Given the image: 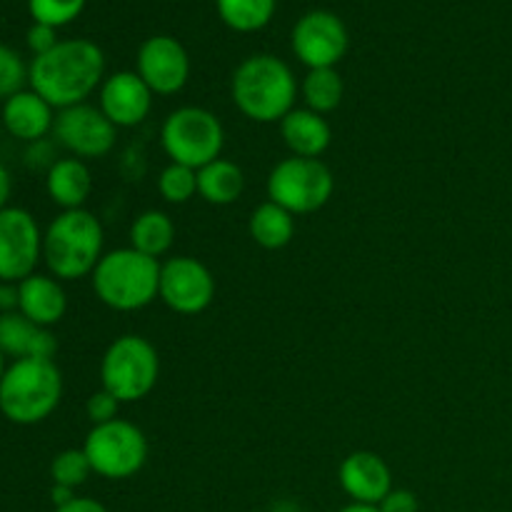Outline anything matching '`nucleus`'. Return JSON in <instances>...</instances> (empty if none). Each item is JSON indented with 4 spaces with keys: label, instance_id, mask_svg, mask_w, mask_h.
Returning a JSON list of instances; mask_svg holds the SVG:
<instances>
[{
    "label": "nucleus",
    "instance_id": "f257e3e1",
    "mask_svg": "<svg viewBox=\"0 0 512 512\" xmlns=\"http://www.w3.org/2000/svg\"><path fill=\"white\" fill-rule=\"evenodd\" d=\"M105 55L83 38L60 40L53 50L35 55L30 63V90L48 100L55 110L85 103L103 85Z\"/></svg>",
    "mask_w": 512,
    "mask_h": 512
},
{
    "label": "nucleus",
    "instance_id": "f03ea898",
    "mask_svg": "<svg viewBox=\"0 0 512 512\" xmlns=\"http://www.w3.org/2000/svg\"><path fill=\"white\" fill-rule=\"evenodd\" d=\"M230 95L253 123H280L295 108L298 80L275 55H250L233 73Z\"/></svg>",
    "mask_w": 512,
    "mask_h": 512
},
{
    "label": "nucleus",
    "instance_id": "7ed1b4c3",
    "mask_svg": "<svg viewBox=\"0 0 512 512\" xmlns=\"http://www.w3.org/2000/svg\"><path fill=\"white\" fill-rule=\"evenodd\" d=\"M160 265V260L148 258L130 245L110 250L90 275L95 298L118 313L148 308L160 293Z\"/></svg>",
    "mask_w": 512,
    "mask_h": 512
},
{
    "label": "nucleus",
    "instance_id": "20e7f679",
    "mask_svg": "<svg viewBox=\"0 0 512 512\" xmlns=\"http://www.w3.org/2000/svg\"><path fill=\"white\" fill-rule=\"evenodd\" d=\"M103 245V225L90 210H63L43 233V260L53 278L80 280L93 275Z\"/></svg>",
    "mask_w": 512,
    "mask_h": 512
},
{
    "label": "nucleus",
    "instance_id": "39448f33",
    "mask_svg": "<svg viewBox=\"0 0 512 512\" xmlns=\"http://www.w3.org/2000/svg\"><path fill=\"white\" fill-rule=\"evenodd\" d=\"M63 398V375L53 360H13L0 380V413L15 425H38Z\"/></svg>",
    "mask_w": 512,
    "mask_h": 512
},
{
    "label": "nucleus",
    "instance_id": "423d86ee",
    "mask_svg": "<svg viewBox=\"0 0 512 512\" xmlns=\"http://www.w3.org/2000/svg\"><path fill=\"white\" fill-rule=\"evenodd\" d=\"M160 378V355L143 335H120L105 348L100 360V385L120 403L148 398Z\"/></svg>",
    "mask_w": 512,
    "mask_h": 512
},
{
    "label": "nucleus",
    "instance_id": "0eeeda50",
    "mask_svg": "<svg viewBox=\"0 0 512 512\" xmlns=\"http://www.w3.org/2000/svg\"><path fill=\"white\" fill-rule=\"evenodd\" d=\"M160 145L170 163L200 170L223 158L225 128L213 110L185 105L165 118L160 128Z\"/></svg>",
    "mask_w": 512,
    "mask_h": 512
},
{
    "label": "nucleus",
    "instance_id": "6e6552de",
    "mask_svg": "<svg viewBox=\"0 0 512 512\" xmlns=\"http://www.w3.org/2000/svg\"><path fill=\"white\" fill-rule=\"evenodd\" d=\"M335 193L333 170L320 158H290L280 160L268 175V200L288 213L310 215L330 203Z\"/></svg>",
    "mask_w": 512,
    "mask_h": 512
},
{
    "label": "nucleus",
    "instance_id": "1a4fd4ad",
    "mask_svg": "<svg viewBox=\"0 0 512 512\" xmlns=\"http://www.w3.org/2000/svg\"><path fill=\"white\" fill-rule=\"evenodd\" d=\"M95 475L105 480H128L148 463L150 445L143 430L130 420H110L93 425L83 443Z\"/></svg>",
    "mask_w": 512,
    "mask_h": 512
},
{
    "label": "nucleus",
    "instance_id": "9d476101",
    "mask_svg": "<svg viewBox=\"0 0 512 512\" xmlns=\"http://www.w3.org/2000/svg\"><path fill=\"white\" fill-rule=\"evenodd\" d=\"M165 308L178 315H200L213 305L215 278L205 263L190 255H175L160 265V293Z\"/></svg>",
    "mask_w": 512,
    "mask_h": 512
},
{
    "label": "nucleus",
    "instance_id": "9b49d317",
    "mask_svg": "<svg viewBox=\"0 0 512 512\" xmlns=\"http://www.w3.org/2000/svg\"><path fill=\"white\" fill-rule=\"evenodd\" d=\"M43 258L38 220L23 208L0 210V283H20Z\"/></svg>",
    "mask_w": 512,
    "mask_h": 512
},
{
    "label": "nucleus",
    "instance_id": "f8f14e48",
    "mask_svg": "<svg viewBox=\"0 0 512 512\" xmlns=\"http://www.w3.org/2000/svg\"><path fill=\"white\" fill-rule=\"evenodd\" d=\"M53 135L73 158H103L115 148L118 128L95 105L80 103L55 113Z\"/></svg>",
    "mask_w": 512,
    "mask_h": 512
},
{
    "label": "nucleus",
    "instance_id": "ddd939ff",
    "mask_svg": "<svg viewBox=\"0 0 512 512\" xmlns=\"http://www.w3.org/2000/svg\"><path fill=\"white\" fill-rule=\"evenodd\" d=\"M293 50L300 63L310 70L335 68L348 50V30L338 15L315 10L295 25Z\"/></svg>",
    "mask_w": 512,
    "mask_h": 512
},
{
    "label": "nucleus",
    "instance_id": "4468645a",
    "mask_svg": "<svg viewBox=\"0 0 512 512\" xmlns=\"http://www.w3.org/2000/svg\"><path fill=\"white\" fill-rule=\"evenodd\" d=\"M153 95H175L190 78V60L183 45L168 35L148 38L138 50V70Z\"/></svg>",
    "mask_w": 512,
    "mask_h": 512
},
{
    "label": "nucleus",
    "instance_id": "2eb2a0df",
    "mask_svg": "<svg viewBox=\"0 0 512 512\" xmlns=\"http://www.w3.org/2000/svg\"><path fill=\"white\" fill-rule=\"evenodd\" d=\"M98 108L115 128H135L150 115L153 90L138 73L120 70V73L108 75L100 85Z\"/></svg>",
    "mask_w": 512,
    "mask_h": 512
},
{
    "label": "nucleus",
    "instance_id": "dca6fc26",
    "mask_svg": "<svg viewBox=\"0 0 512 512\" xmlns=\"http://www.w3.org/2000/svg\"><path fill=\"white\" fill-rule=\"evenodd\" d=\"M338 483L353 503L380 505L385 495L393 490V473L378 453L358 450L340 463Z\"/></svg>",
    "mask_w": 512,
    "mask_h": 512
},
{
    "label": "nucleus",
    "instance_id": "f3484780",
    "mask_svg": "<svg viewBox=\"0 0 512 512\" xmlns=\"http://www.w3.org/2000/svg\"><path fill=\"white\" fill-rule=\"evenodd\" d=\"M65 310H68V295L53 275L33 273L18 283V313H23L30 323L53 328L65 318Z\"/></svg>",
    "mask_w": 512,
    "mask_h": 512
},
{
    "label": "nucleus",
    "instance_id": "a211bd4d",
    "mask_svg": "<svg viewBox=\"0 0 512 512\" xmlns=\"http://www.w3.org/2000/svg\"><path fill=\"white\" fill-rule=\"evenodd\" d=\"M0 350L15 360H53L58 353V340L50 328H40L23 313L13 310V313H0Z\"/></svg>",
    "mask_w": 512,
    "mask_h": 512
},
{
    "label": "nucleus",
    "instance_id": "6ab92c4d",
    "mask_svg": "<svg viewBox=\"0 0 512 512\" xmlns=\"http://www.w3.org/2000/svg\"><path fill=\"white\" fill-rule=\"evenodd\" d=\"M3 125L13 138L35 143L55 125V108L35 90H20L3 103Z\"/></svg>",
    "mask_w": 512,
    "mask_h": 512
},
{
    "label": "nucleus",
    "instance_id": "aec40b11",
    "mask_svg": "<svg viewBox=\"0 0 512 512\" xmlns=\"http://www.w3.org/2000/svg\"><path fill=\"white\" fill-rule=\"evenodd\" d=\"M280 138L298 158H320L333 143V130L325 115L310 108H293L280 120Z\"/></svg>",
    "mask_w": 512,
    "mask_h": 512
},
{
    "label": "nucleus",
    "instance_id": "412c9836",
    "mask_svg": "<svg viewBox=\"0 0 512 512\" xmlns=\"http://www.w3.org/2000/svg\"><path fill=\"white\" fill-rule=\"evenodd\" d=\"M50 200L63 210H80L88 203L93 193V175L85 160L80 158H60L50 165L48 178H45Z\"/></svg>",
    "mask_w": 512,
    "mask_h": 512
},
{
    "label": "nucleus",
    "instance_id": "4be33fe9",
    "mask_svg": "<svg viewBox=\"0 0 512 512\" xmlns=\"http://www.w3.org/2000/svg\"><path fill=\"white\" fill-rule=\"evenodd\" d=\"M245 190V173L238 163L228 158H218L198 170V195L210 205L238 203Z\"/></svg>",
    "mask_w": 512,
    "mask_h": 512
},
{
    "label": "nucleus",
    "instance_id": "5701e85b",
    "mask_svg": "<svg viewBox=\"0 0 512 512\" xmlns=\"http://www.w3.org/2000/svg\"><path fill=\"white\" fill-rule=\"evenodd\" d=\"M248 233L263 250H283L295 238V215L265 200L250 213Z\"/></svg>",
    "mask_w": 512,
    "mask_h": 512
},
{
    "label": "nucleus",
    "instance_id": "b1692460",
    "mask_svg": "<svg viewBox=\"0 0 512 512\" xmlns=\"http://www.w3.org/2000/svg\"><path fill=\"white\" fill-rule=\"evenodd\" d=\"M175 243V223L165 210H143L130 225V248L148 258H163Z\"/></svg>",
    "mask_w": 512,
    "mask_h": 512
},
{
    "label": "nucleus",
    "instance_id": "393cba45",
    "mask_svg": "<svg viewBox=\"0 0 512 512\" xmlns=\"http://www.w3.org/2000/svg\"><path fill=\"white\" fill-rule=\"evenodd\" d=\"M345 85L343 78L335 68H318L308 70L303 85H300V95L305 100V108L315 110L320 115H328L333 110H338V105L343 103Z\"/></svg>",
    "mask_w": 512,
    "mask_h": 512
},
{
    "label": "nucleus",
    "instance_id": "a878e982",
    "mask_svg": "<svg viewBox=\"0 0 512 512\" xmlns=\"http://www.w3.org/2000/svg\"><path fill=\"white\" fill-rule=\"evenodd\" d=\"M275 0H218V13L233 30L253 33L273 18Z\"/></svg>",
    "mask_w": 512,
    "mask_h": 512
},
{
    "label": "nucleus",
    "instance_id": "bb28decb",
    "mask_svg": "<svg viewBox=\"0 0 512 512\" xmlns=\"http://www.w3.org/2000/svg\"><path fill=\"white\" fill-rule=\"evenodd\" d=\"M158 190L165 203L185 205L198 195V170L188 165L170 163L165 165L158 178Z\"/></svg>",
    "mask_w": 512,
    "mask_h": 512
},
{
    "label": "nucleus",
    "instance_id": "cd10ccee",
    "mask_svg": "<svg viewBox=\"0 0 512 512\" xmlns=\"http://www.w3.org/2000/svg\"><path fill=\"white\" fill-rule=\"evenodd\" d=\"M93 475V468H90V460L85 455L83 448H70L63 450L53 458L50 463V478H53V485H63V488H80L85 480Z\"/></svg>",
    "mask_w": 512,
    "mask_h": 512
},
{
    "label": "nucleus",
    "instance_id": "c85d7f7f",
    "mask_svg": "<svg viewBox=\"0 0 512 512\" xmlns=\"http://www.w3.org/2000/svg\"><path fill=\"white\" fill-rule=\"evenodd\" d=\"M30 75V65L23 63L18 53L0 43V98L8 100L25 88Z\"/></svg>",
    "mask_w": 512,
    "mask_h": 512
},
{
    "label": "nucleus",
    "instance_id": "c756f323",
    "mask_svg": "<svg viewBox=\"0 0 512 512\" xmlns=\"http://www.w3.org/2000/svg\"><path fill=\"white\" fill-rule=\"evenodd\" d=\"M85 0H30V15L35 18V23L45 25H58L70 23L80 15Z\"/></svg>",
    "mask_w": 512,
    "mask_h": 512
},
{
    "label": "nucleus",
    "instance_id": "7c9ffc66",
    "mask_svg": "<svg viewBox=\"0 0 512 512\" xmlns=\"http://www.w3.org/2000/svg\"><path fill=\"white\" fill-rule=\"evenodd\" d=\"M120 405L123 403H120L118 398H113L108 390L100 388L98 393L90 395L88 403H85V415H88V420L93 425H105L110 423V420H118Z\"/></svg>",
    "mask_w": 512,
    "mask_h": 512
},
{
    "label": "nucleus",
    "instance_id": "2f4dec72",
    "mask_svg": "<svg viewBox=\"0 0 512 512\" xmlns=\"http://www.w3.org/2000/svg\"><path fill=\"white\" fill-rule=\"evenodd\" d=\"M378 508L380 512H418L420 500L413 490L393 488L388 495H385L383 503H380Z\"/></svg>",
    "mask_w": 512,
    "mask_h": 512
},
{
    "label": "nucleus",
    "instance_id": "473e14b6",
    "mask_svg": "<svg viewBox=\"0 0 512 512\" xmlns=\"http://www.w3.org/2000/svg\"><path fill=\"white\" fill-rule=\"evenodd\" d=\"M60 40L55 38V28L53 25H45V23H35L33 28L28 30V48L33 50L35 55H43L48 50H53Z\"/></svg>",
    "mask_w": 512,
    "mask_h": 512
},
{
    "label": "nucleus",
    "instance_id": "72a5a7b5",
    "mask_svg": "<svg viewBox=\"0 0 512 512\" xmlns=\"http://www.w3.org/2000/svg\"><path fill=\"white\" fill-rule=\"evenodd\" d=\"M55 512H108L103 503H98V500L93 498H73L68 505H60V508H55Z\"/></svg>",
    "mask_w": 512,
    "mask_h": 512
},
{
    "label": "nucleus",
    "instance_id": "f704fd0d",
    "mask_svg": "<svg viewBox=\"0 0 512 512\" xmlns=\"http://www.w3.org/2000/svg\"><path fill=\"white\" fill-rule=\"evenodd\" d=\"M18 310V283H0V313Z\"/></svg>",
    "mask_w": 512,
    "mask_h": 512
},
{
    "label": "nucleus",
    "instance_id": "c9c22d12",
    "mask_svg": "<svg viewBox=\"0 0 512 512\" xmlns=\"http://www.w3.org/2000/svg\"><path fill=\"white\" fill-rule=\"evenodd\" d=\"M10 190H13V183H10V173L5 170V165L0 163V210L8 208Z\"/></svg>",
    "mask_w": 512,
    "mask_h": 512
},
{
    "label": "nucleus",
    "instance_id": "e433bc0d",
    "mask_svg": "<svg viewBox=\"0 0 512 512\" xmlns=\"http://www.w3.org/2000/svg\"><path fill=\"white\" fill-rule=\"evenodd\" d=\"M50 498H53L55 508H60V505H68L70 500L78 498V495H75V490L63 488V485H53V490H50Z\"/></svg>",
    "mask_w": 512,
    "mask_h": 512
},
{
    "label": "nucleus",
    "instance_id": "4c0bfd02",
    "mask_svg": "<svg viewBox=\"0 0 512 512\" xmlns=\"http://www.w3.org/2000/svg\"><path fill=\"white\" fill-rule=\"evenodd\" d=\"M338 512H380V508L378 505H360V503H350V505H345L343 510H338Z\"/></svg>",
    "mask_w": 512,
    "mask_h": 512
},
{
    "label": "nucleus",
    "instance_id": "58836bf2",
    "mask_svg": "<svg viewBox=\"0 0 512 512\" xmlns=\"http://www.w3.org/2000/svg\"><path fill=\"white\" fill-rule=\"evenodd\" d=\"M5 355H3V350H0V380H3V375H5Z\"/></svg>",
    "mask_w": 512,
    "mask_h": 512
}]
</instances>
